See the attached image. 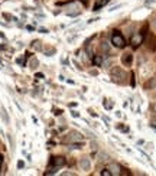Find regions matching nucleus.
<instances>
[{"instance_id":"1","label":"nucleus","mask_w":156,"mask_h":176,"mask_svg":"<svg viewBox=\"0 0 156 176\" xmlns=\"http://www.w3.org/2000/svg\"><path fill=\"white\" fill-rule=\"evenodd\" d=\"M124 72L123 69L120 68V66H114L113 69H111V79L114 81V82H119V84H122L124 81Z\"/></svg>"},{"instance_id":"2","label":"nucleus","mask_w":156,"mask_h":176,"mask_svg":"<svg viewBox=\"0 0 156 176\" xmlns=\"http://www.w3.org/2000/svg\"><path fill=\"white\" fill-rule=\"evenodd\" d=\"M83 140V134L78 131H70L68 136L64 137V143H74V142H81Z\"/></svg>"},{"instance_id":"3","label":"nucleus","mask_w":156,"mask_h":176,"mask_svg":"<svg viewBox=\"0 0 156 176\" xmlns=\"http://www.w3.org/2000/svg\"><path fill=\"white\" fill-rule=\"evenodd\" d=\"M111 42L114 43V46H117V48H123L124 45H126V42H124V38L119 33V30H114L113 32V36H111Z\"/></svg>"},{"instance_id":"4","label":"nucleus","mask_w":156,"mask_h":176,"mask_svg":"<svg viewBox=\"0 0 156 176\" xmlns=\"http://www.w3.org/2000/svg\"><path fill=\"white\" fill-rule=\"evenodd\" d=\"M67 14H70V16H77V14L81 13V10H80V6H78L77 3H72L70 6L67 7Z\"/></svg>"},{"instance_id":"5","label":"nucleus","mask_w":156,"mask_h":176,"mask_svg":"<svg viewBox=\"0 0 156 176\" xmlns=\"http://www.w3.org/2000/svg\"><path fill=\"white\" fill-rule=\"evenodd\" d=\"M143 42V35H135V36H132V39H130V43H132V46L133 48H139L140 46V43Z\"/></svg>"},{"instance_id":"6","label":"nucleus","mask_w":156,"mask_h":176,"mask_svg":"<svg viewBox=\"0 0 156 176\" xmlns=\"http://www.w3.org/2000/svg\"><path fill=\"white\" fill-rule=\"evenodd\" d=\"M80 168H81V170H84V172H87V170L91 169V162L88 157H83L81 160H80Z\"/></svg>"},{"instance_id":"7","label":"nucleus","mask_w":156,"mask_h":176,"mask_svg":"<svg viewBox=\"0 0 156 176\" xmlns=\"http://www.w3.org/2000/svg\"><path fill=\"white\" fill-rule=\"evenodd\" d=\"M51 163L54 165V166H55V168H61V166H64V165H65V157H62V156L52 157Z\"/></svg>"},{"instance_id":"8","label":"nucleus","mask_w":156,"mask_h":176,"mask_svg":"<svg viewBox=\"0 0 156 176\" xmlns=\"http://www.w3.org/2000/svg\"><path fill=\"white\" fill-rule=\"evenodd\" d=\"M132 61H133V56H132V53H124L122 55V62H123L124 66H130L132 65Z\"/></svg>"},{"instance_id":"9","label":"nucleus","mask_w":156,"mask_h":176,"mask_svg":"<svg viewBox=\"0 0 156 176\" xmlns=\"http://www.w3.org/2000/svg\"><path fill=\"white\" fill-rule=\"evenodd\" d=\"M111 172V175H120V173H122V168H120V166H119V165H117V163H111L110 165V169H109Z\"/></svg>"},{"instance_id":"10","label":"nucleus","mask_w":156,"mask_h":176,"mask_svg":"<svg viewBox=\"0 0 156 176\" xmlns=\"http://www.w3.org/2000/svg\"><path fill=\"white\" fill-rule=\"evenodd\" d=\"M100 52H103V53H107L110 52V43H107V42H101L100 43Z\"/></svg>"},{"instance_id":"11","label":"nucleus","mask_w":156,"mask_h":176,"mask_svg":"<svg viewBox=\"0 0 156 176\" xmlns=\"http://www.w3.org/2000/svg\"><path fill=\"white\" fill-rule=\"evenodd\" d=\"M0 116H2V118H3V121H5V123H6V124H9V121H10V120H9V116H7L6 110H5L3 107L0 108Z\"/></svg>"},{"instance_id":"12","label":"nucleus","mask_w":156,"mask_h":176,"mask_svg":"<svg viewBox=\"0 0 156 176\" xmlns=\"http://www.w3.org/2000/svg\"><path fill=\"white\" fill-rule=\"evenodd\" d=\"M38 65H39V61L36 58H32L29 61V68H31V69H36Z\"/></svg>"},{"instance_id":"13","label":"nucleus","mask_w":156,"mask_h":176,"mask_svg":"<svg viewBox=\"0 0 156 176\" xmlns=\"http://www.w3.org/2000/svg\"><path fill=\"white\" fill-rule=\"evenodd\" d=\"M107 2H109V0H97V3L94 5V9H93V10H100V7H103Z\"/></svg>"},{"instance_id":"14","label":"nucleus","mask_w":156,"mask_h":176,"mask_svg":"<svg viewBox=\"0 0 156 176\" xmlns=\"http://www.w3.org/2000/svg\"><path fill=\"white\" fill-rule=\"evenodd\" d=\"M153 87H156V79L155 78H152L149 82H146V84H145V88H146V90H149V88H153Z\"/></svg>"},{"instance_id":"15","label":"nucleus","mask_w":156,"mask_h":176,"mask_svg":"<svg viewBox=\"0 0 156 176\" xmlns=\"http://www.w3.org/2000/svg\"><path fill=\"white\" fill-rule=\"evenodd\" d=\"M93 62H94V64H96L97 66H100L101 64H103V58H101L100 55H96V56L93 58Z\"/></svg>"},{"instance_id":"16","label":"nucleus","mask_w":156,"mask_h":176,"mask_svg":"<svg viewBox=\"0 0 156 176\" xmlns=\"http://www.w3.org/2000/svg\"><path fill=\"white\" fill-rule=\"evenodd\" d=\"M149 49L150 51H155L156 49V38H150V43H149Z\"/></svg>"},{"instance_id":"17","label":"nucleus","mask_w":156,"mask_h":176,"mask_svg":"<svg viewBox=\"0 0 156 176\" xmlns=\"http://www.w3.org/2000/svg\"><path fill=\"white\" fill-rule=\"evenodd\" d=\"M98 159H101V162H106V160L109 159V155H107V153H103V152H101V153H100V156H98Z\"/></svg>"},{"instance_id":"18","label":"nucleus","mask_w":156,"mask_h":176,"mask_svg":"<svg viewBox=\"0 0 156 176\" xmlns=\"http://www.w3.org/2000/svg\"><path fill=\"white\" fill-rule=\"evenodd\" d=\"M104 107H106L107 110H110L111 107H113V103H109V100H106V101H104Z\"/></svg>"},{"instance_id":"19","label":"nucleus","mask_w":156,"mask_h":176,"mask_svg":"<svg viewBox=\"0 0 156 176\" xmlns=\"http://www.w3.org/2000/svg\"><path fill=\"white\" fill-rule=\"evenodd\" d=\"M101 175L103 176H111V172L110 170H103V172H101Z\"/></svg>"},{"instance_id":"20","label":"nucleus","mask_w":156,"mask_h":176,"mask_svg":"<svg viewBox=\"0 0 156 176\" xmlns=\"http://www.w3.org/2000/svg\"><path fill=\"white\" fill-rule=\"evenodd\" d=\"M52 53H55V49H52L51 48V49H48V51H46V55H48V56H51Z\"/></svg>"},{"instance_id":"21","label":"nucleus","mask_w":156,"mask_h":176,"mask_svg":"<svg viewBox=\"0 0 156 176\" xmlns=\"http://www.w3.org/2000/svg\"><path fill=\"white\" fill-rule=\"evenodd\" d=\"M18 64H20V65H25V58H19V59H18Z\"/></svg>"},{"instance_id":"22","label":"nucleus","mask_w":156,"mask_h":176,"mask_svg":"<svg viewBox=\"0 0 156 176\" xmlns=\"http://www.w3.org/2000/svg\"><path fill=\"white\" fill-rule=\"evenodd\" d=\"M135 84H136V82H135V74H132V82H130V85L135 87Z\"/></svg>"},{"instance_id":"23","label":"nucleus","mask_w":156,"mask_h":176,"mask_svg":"<svg viewBox=\"0 0 156 176\" xmlns=\"http://www.w3.org/2000/svg\"><path fill=\"white\" fill-rule=\"evenodd\" d=\"M3 16H5V19H12V14L9 13H3Z\"/></svg>"},{"instance_id":"24","label":"nucleus","mask_w":156,"mask_h":176,"mask_svg":"<svg viewBox=\"0 0 156 176\" xmlns=\"http://www.w3.org/2000/svg\"><path fill=\"white\" fill-rule=\"evenodd\" d=\"M23 165H25L23 162H19V163H18V168H20V169H22V168H23Z\"/></svg>"},{"instance_id":"25","label":"nucleus","mask_w":156,"mask_h":176,"mask_svg":"<svg viewBox=\"0 0 156 176\" xmlns=\"http://www.w3.org/2000/svg\"><path fill=\"white\" fill-rule=\"evenodd\" d=\"M72 116H74V117H78V116H80V114H78L77 111H72Z\"/></svg>"},{"instance_id":"26","label":"nucleus","mask_w":156,"mask_h":176,"mask_svg":"<svg viewBox=\"0 0 156 176\" xmlns=\"http://www.w3.org/2000/svg\"><path fill=\"white\" fill-rule=\"evenodd\" d=\"M81 2H83V5H87V3H88L87 0H81Z\"/></svg>"},{"instance_id":"27","label":"nucleus","mask_w":156,"mask_h":176,"mask_svg":"<svg viewBox=\"0 0 156 176\" xmlns=\"http://www.w3.org/2000/svg\"><path fill=\"white\" fill-rule=\"evenodd\" d=\"M153 111H155V113H156V104L153 105Z\"/></svg>"},{"instance_id":"28","label":"nucleus","mask_w":156,"mask_h":176,"mask_svg":"<svg viewBox=\"0 0 156 176\" xmlns=\"http://www.w3.org/2000/svg\"><path fill=\"white\" fill-rule=\"evenodd\" d=\"M153 25H155V27H156V19H155V22H153Z\"/></svg>"},{"instance_id":"29","label":"nucleus","mask_w":156,"mask_h":176,"mask_svg":"<svg viewBox=\"0 0 156 176\" xmlns=\"http://www.w3.org/2000/svg\"><path fill=\"white\" fill-rule=\"evenodd\" d=\"M0 165H2V156H0Z\"/></svg>"}]
</instances>
